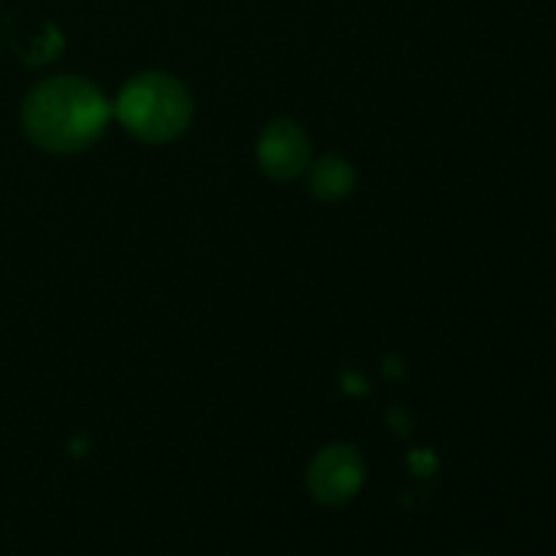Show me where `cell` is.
Listing matches in <instances>:
<instances>
[{"label": "cell", "instance_id": "1", "mask_svg": "<svg viewBox=\"0 0 556 556\" xmlns=\"http://www.w3.org/2000/svg\"><path fill=\"white\" fill-rule=\"evenodd\" d=\"M114 117V106L90 79L52 76L27 92L22 128L27 139L54 155H71L96 144Z\"/></svg>", "mask_w": 556, "mask_h": 556}, {"label": "cell", "instance_id": "5", "mask_svg": "<svg viewBox=\"0 0 556 556\" xmlns=\"http://www.w3.org/2000/svg\"><path fill=\"white\" fill-rule=\"evenodd\" d=\"M356 188V172L342 155H324L309 168V190L320 201H340Z\"/></svg>", "mask_w": 556, "mask_h": 556}, {"label": "cell", "instance_id": "3", "mask_svg": "<svg viewBox=\"0 0 556 556\" xmlns=\"http://www.w3.org/2000/svg\"><path fill=\"white\" fill-rule=\"evenodd\" d=\"M364 486V459L356 445L334 443L326 445L315 459L309 462L307 489L318 503L345 505L351 503Z\"/></svg>", "mask_w": 556, "mask_h": 556}, {"label": "cell", "instance_id": "4", "mask_svg": "<svg viewBox=\"0 0 556 556\" xmlns=\"http://www.w3.org/2000/svg\"><path fill=\"white\" fill-rule=\"evenodd\" d=\"M258 166L277 182H291L309 168V139L293 119H271L258 136Z\"/></svg>", "mask_w": 556, "mask_h": 556}, {"label": "cell", "instance_id": "2", "mask_svg": "<svg viewBox=\"0 0 556 556\" xmlns=\"http://www.w3.org/2000/svg\"><path fill=\"white\" fill-rule=\"evenodd\" d=\"M112 106L125 130L144 144H168L185 134L193 117L190 92L163 71H144L125 81Z\"/></svg>", "mask_w": 556, "mask_h": 556}]
</instances>
